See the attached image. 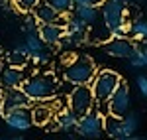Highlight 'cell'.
Returning a JSON list of instances; mask_svg holds the SVG:
<instances>
[{
	"label": "cell",
	"instance_id": "1",
	"mask_svg": "<svg viewBox=\"0 0 147 140\" xmlns=\"http://www.w3.org/2000/svg\"><path fill=\"white\" fill-rule=\"evenodd\" d=\"M24 95L32 101V103H41L53 99L59 91V81H57L55 73L49 71H34L32 75L26 77V81L20 87Z\"/></svg>",
	"mask_w": 147,
	"mask_h": 140
},
{
	"label": "cell",
	"instance_id": "2",
	"mask_svg": "<svg viewBox=\"0 0 147 140\" xmlns=\"http://www.w3.org/2000/svg\"><path fill=\"white\" fill-rule=\"evenodd\" d=\"M96 63L88 55H75L65 63L63 67V81L73 87H82L90 85L94 75H96Z\"/></svg>",
	"mask_w": 147,
	"mask_h": 140
},
{
	"label": "cell",
	"instance_id": "3",
	"mask_svg": "<svg viewBox=\"0 0 147 140\" xmlns=\"http://www.w3.org/2000/svg\"><path fill=\"white\" fill-rule=\"evenodd\" d=\"M122 83L124 81H122L120 73H116L112 69H102L96 71V75H94V79L88 87H90L92 97H94L96 103H106Z\"/></svg>",
	"mask_w": 147,
	"mask_h": 140
},
{
	"label": "cell",
	"instance_id": "4",
	"mask_svg": "<svg viewBox=\"0 0 147 140\" xmlns=\"http://www.w3.org/2000/svg\"><path fill=\"white\" fill-rule=\"evenodd\" d=\"M100 18H102V26L108 30V34L124 26L127 20V6L124 0H104L100 4Z\"/></svg>",
	"mask_w": 147,
	"mask_h": 140
},
{
	"label": "cell",
	"instance_id": "5",
	"mask_svg": "<svg viewBox=\"0 0 147 140\" xmlns=\"http://www.w3.org/2000/svg\"><path fill=\"white\" fill-rule=\"evenodd\" d=\"M96 105L92 91L88 85H82V87H73V91L67 95V109L73 111L77 117H84L86 113H90Z\"/></svg>",
	"mask_w": 147,
	"mask_h": 140
},
{
	"label": "cell",
	"instance_id": "6",
	"mask_svg": "<svg viewBox=\"0 0 147 140\" xmlns=\"http://www.w3.org/2000/svg\"><path fill=\"white\" fill-rule=\"evenodd\" d=\"M75 132L84 140H98L104 134L102 132V118L98 117V113L92 109L90 113H86L84 117H79Z\"/></svg>",
	"mask_w": 147,
	"mask_h": 140
},
{
	"label": "cell",
	"instance_id": "7",
	"mask_svg": "<svg viewBox=\"0 0 147 140\" xmlns=\"http://www.w3.org/2000/svg\"><path fill=\"white\" fill-rule=\"evenodd\" d=\"M106 105H108V113L116 118H122L125 117L129 111H131V93H129V87L122 83L114 95L106 101Z\"/></svg>",
	"mask_w": 147,
	"mask_h": 140
},
{
	"label": "cell",
	"instance_id": "8",
	"mask_svg": "<svg viewBox=\"0 0 147 140\" xmlns=\"http://www.w3.org/2000/svg\"><path fill=\"white\" fill-rule=\"evenodd\" d=\"M32 107V101L24 95L22 89H6L0 93V115L4 117L6 113L18 111V109H28Z\"/></svg>",
	"mask_w": 147,
	"mask_h": 140
},
{
	"label": "cell",
	"instance_id": "9",
	"mask_svg": "<svg viewBox=\"0 0 147 140\" xmlns=\"http://www.w3.org/2000/svg\"><path fill=\"white\" fill-rule=\"evenodd\" d=\"M4 122L12 132H24L28 130L34 122H32V111L30 107L28 109H18V111H12L4 115Z\"/></svg>",
	"mask_w": 147,
	"mask_h": 140
},
{
	"label": "cell",
	"instance_id": "10",
	"mask_svg": "<svg viewBox=\"0 0 147 140\" xmlns=\"http://www.w3.org/2000/svg\"><path fill=\"white\" fill-rule=\"evenodd\" d=\"M28 73L22 67H10V65H4L0 71V87L2 91L6 89H20L22 83L26 81Z\"/></svg>",
	"mask_w": 147,
	"mask_h": 140
},
{
	"label": "cell",
	"instance_id": "11",
	"mask_svg": "<svg viewBox=\"0 0 147 140\" xmlns=\"http://www.w3.org/2000/svg\"><path fill=\"white\" fill-rule=\"evenodd\" d=\"M55 103L57 101L49 99V101H41L37 105L30 107V111H32V122L43 126L49 120H53V117H55Z\"/></svg>",
	"mask_w": 147,
	"mask_h": 140
},
{
	"label": "cell",
	"instance_id": "12",
	"mask_svg": "<svg viewBox=\"0 0 147 140\" xmlns=\"http://www.w3.org/2000/svg\"><path fill=\"white\" fill-rule=\"evenodd\" d=\"M63 34H65V28H63L59 22H55V24H43V26L37 28V38L43 42V46H45V47L59 46V42H61Z\"/></svg>",
	"mask_w": 147,
	"mask_h": 140
},
{
	"label": "cell",
	"instance_id": "13",
	"mask_svg": "<svg viewBox=\"0 0 147 140\" xmlns=\"http://www.w3.org/2000/svg\"><path fill=\"white\" fill-rule=\"evenodd\" d=\"M104 51L110 57L118 59H129L131 51H134V44L129 42V38H122V40H108V44L104 46Z\"/></svg>",
	"mask_w": 147,
	"mask_h": 140
},
{
	"label": "cell",
	"instance_id": "14",
	"mask_svg": "<svg viewBox=\"0 0 147 140\" xmlns=\"http://www.w3.org/2000/svg\"><path fill=\"white\" fill-rule=\"evenodd\" d=\"M53 120H55V128L57 130H61V132H73L75 126H77L79 117H77L73 111H69L67 107H65V109H59V111L55 113Z\"/></svg>",
	"mask_w": 147,
	"mask_h": 140
},
{
	"label": "cell",
	"instance_id": "15",
	"mask_svg": "<svg viewBox=\"0 0 147 140\" xmlns=\"http://www.w3.org/2000/svg\"><path fill=\"white\" fill-rule=\"evenodd\" d=\"M28 63H30V51L26 49L24 44H18L12 51L6 53V65H10V67H22L24 69Z\"/></svg>",
	"mask_w": 147,
	"mask_h": 140
},
{
	"label": "cell",
	"instance_id": "16",
	"mask_svg": "<svg viewBox=\"0 0 147 140\" xmlns=\"http://www.w3.org/2000/svg\"><path fill=\"white\" fill-rule=\"evenodd\" d=\"M73 16L77 20H80L86 28H92L94 24L98 22V18H100V10L94 8V6H75Z\"/></svg>",
	"mask_w": 147,
	"mask_h": 140
},
{
	"label": "cell",
	"instance_id": "17",
	"mask_svg": "<svg viewBox=\"0 0 147 140\" xmlns=\"http://www.w3.org/2000/svg\"><path fill=\"white\" fill-rule=\"evenodd\" d=\"M127 65L129 69H147V44H134V51H131V57L127 59Z\"/></svg>",
	"mask_w": 147,
	"mask_h": 140
},
{
	"label": "cell",
	"instance_id": "18",
	"mask_svg": "<svg viewBox=\"0 0 147 140\" xmlns=\"http://www.w3.org/2000/svg\"><path fill=\"white\" fill-rule=\"evenodd\" d=\"M32 14H34L35 22L39 24V26H43V24H55L57 20L61 18L55 10H51V8L47 6L43 0H41V2H39V4L34 8V10H32Z\"/></svg>",
	"mask_w": 147,
	"mask_h": 140
},
{
	"label": "cell",
	"instance_id": "19",
	"mask_svg": "<svg viewBox=\"0 0 147 140\" xmlns=\"http://www.w3.org/2000/svg\"><path fill=\"white\" fill-rule=\"evenodd\" d=\"M102 132L112 140L124 138V134H122V118H116L112 115L104 117L102 118Z\"/></svg>",
	"mask_w": 147,
	"mask_h": 140
},
{
	"label": "cell",
	"instance_id": "20",
	"mask_svg": "<svg viewBox=\"0 0 147 140\" xmlns=\"http://www.w3.org/2000/svg\"><path fill=\"white\" fill-rule=\"evenodd\" d=\"M141 126V115L139 111H129L125 117H122V134L124 136H134Z\"/></svg>",
	"mask_w": 147,
	"mask_h": 140
},
{
	"label": "cell",
	"instance_id": "21",
	"mask_svg": "<svg viewBox=\"0 0 147 140\" xmlns=\"http://www.w3.org/2000/svg\"><path fill=\"white\" fill-rule=\"evenodd\" d=\"M22 44L26 46V49L30 51V59L35 57V55H39V53H43L45 49H49V47L43 46V42L37 38V34H26Z\"/></svg>",
	"mask_w": 147,
	"mask_h": 140
},
{
	"label": "cell",
	"instance_id": "22",
	"mask_svg": "<svg viewBox=\"0 0 147 140\" xmlns=\"http://www.w3.org/2000/svg\"><path fill=\"white\" fill-rule=\"evenodd\" d=\"M129 36L137 40V44H147V18H137L129 24Z\"/></svg>",
	"mask_w": 147,
	"mask_h": 140
},
{
	"label": "cell",
	"instance_id": "23",
	"mask_svg": "<svg viewBox=\"0 0 147 140\" xmlns=\"http://www.w3.org/2000/svg\"><path fill=\"white\" fill-rule=\"evenodd\" d=\"M43 2H45L51 10H55L59 16H69V14H73V10H75L73 0H43Z\"/></svg>",
	"mask_w": 147,
	"mask_h": 140
},
{
	"label": "cell",
	"instance_id": "24",
	"mask_svg": "<svg viewBox=\"0 0 147 140\" xmlns=\"http://www.w3.org/2000/svg\"><path fill=\"white\" fill-rule=\"evenodd\" d=\"M82 44H86V36H77V34H63V38H61V42H59V46L63 47V49H67V51H71V49H75V47L82 46Z\"/></svg>",
	"mask_w": 147,
	"mask_h": 140
},
{
	"label": "cell",
	"instance_id": "25",
	"mask_svg": "<svg viewBox=\"0 0 147 140\" xmlns=\"http://www.w3.org/2000/svg\"><path fill=\"white\" fill-rule=\"evenodd\" d=\"M86 26L80 22V20H77L73 14H69L67 20H65V32L67 34H77V36H86Z\"/></svg>",
	"mask_w": 147,
	"mask_h": 140
},
{
	"label": "cell",
	"instance_id": "26",
	"mask_svg": "<svg viewBox=\"0 0 147 140\" xmlns=\"http://www.w3.org/2000/svg\"><path fill=\"white\" fill-rule=\"evenodd\" d=\"M37 28H39V24L35 22L34 14L32 12H28V14H24V22H22V34H37Z\"/></svg>",
	"mask_w": 147,
	"mask_h": 140
},
{
	"label": "cell",
	"instance_id": "27",
	"mask_svg": "<svg viewBox=\"0 0 147 140\" xmlns=\"http://www.w3.org/2000/svg\"><path fill=\"white\" fill-rule=\"evenodd\" d=\"M41 0H12V4L18 8L20 12H24V14H28V12H32L39 4Z\"/></svg>",
	"mask_w": 147,
	"mask_h": 140
},
{
	"label": "cell",
	"instance_id": "28",
	"mask_svg": "<svg viewBox=\"0 0 147 140\" xmlns=\"http://www.w3.org/2000/svg\"><path fill=\"white\" fill-rule=\"evenodd\" d=\"M136 89L143 99H147V73H139L136 77Z\"/></svg>",
	"mask_w": 147,
	"mask_h": 140
},
{
	"label": "cell",
	"instance_id": "29",
	"mask_svg": "<svg viewBox=\"0 0 147 140\" xmlns=\"http://www.w3.org/2000/svg\"><path fill=\"white\" fill-rule=\"evenodd\" d=\"M104 0H73L75 6H94V8H100V4Z\"/></svg>",
	"mask_w": 147,
	"mask_h": 140
},
{
	"label": "cell",
	"instance_id": "30",
	"mask_svg": "<svg viewBox=\"0 0 147 140\" xmlns=\"http://www.w3.org/2000/svg\"><path fill=\"white\" fill-rule=\"evenodd\" d=\"M120 140H147L145 136H139V134H134V136H124V138Z\"/></svg>",
	"mask_w": 147,
	"mask_h": 140
},
{
	"label": "cell",
	"instance_id": "31",
	"mask_svg": "<svg viewBox=\"0 0 147 140\" xmlns=\"http://www.w3.org/2000/svg\"><path fill=\"white\" fill-rule=\"evenodd\" d=\"M4 140H24L22 136H10V138H4Z\"/></svg>",
	"mask_w": 147,
	"mask_h": 140
},
{
	"label": "cell",
	"instance_id": "32",
	"mask_svg": "<svg viewBox=\"0 0 147 140\" xmlns=\"http://www.w3.org/2000/svg\"><path fill=\"white\" fill-rule=\"evenodd\" d=\"M2 67H4V65H2V61H0V71H2Z\"/></svg>",
	"mask_w": 147,
	"mask_h": 140
}]
</instances>
